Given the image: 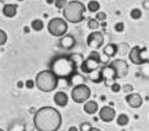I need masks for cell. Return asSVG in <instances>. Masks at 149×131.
I'll list each match as a JSON object with an SVG mask.
<instances>
[{
  "label": "cell",
  "instance_id": "8992f818",
  "mask_svg": "<svg viewBox=\"0 0 149 131\" xmlns=\"http://www.w3.org/2000/svg\"><path fill=\"white\" fill-rule=\"evenodd\" d=\"M91 90L86 84L74 86L71 92L72 100L77 103H83L90 98Z\"/></svg>",
  "mask_w": 149,
  "mask_h": 131
},
{
  "label": "cell",
  "instance_id": "83f0119b",
  "mask_svg": "<svg viewBox=\"0 0 149 131\" xmlns=\"http://www.w3.org/2000/svg\"><path fill=\"white\" fill-rule=\"evenodd\" d=\"M140 56L144 63L149 61V51L147 50L146 48L140 49Z\"/></svg>",
  "mask_w": 149,
  "mask_h": 131
},
{
  "label": "cell",
  "instance_id": "7a4b0ae2",
  "mask_svg": "<svg viewBox=\"0 0 149 131\" xmlns=\"http://www.w3.org/2000/svg\"><path fill=\"white\" fill-rule=\"evenodd\" d=\"M59 79H68L76 71V68L69 56H59L55 58L51 64L50 69Z\"/></svg>",
  "mask_w": 149,
  "mask_h": 131
},
{
  "label": "cell",
  "instance_id": "d6986e66",
  "mask_svg": "<svg viewBox=\"0 0 149 131\" xmlns=\"http://www.w3.org/2000/svg\"><path fill=\"white\" fill-rule=\"evenodd\" d=\"M69 57L74 64L76 69L80 67L84 60L83 54L79 53H73L69 55Z\"/></svg>",
  "mask_w": 149,
  "mask_h": 131
},
{
  "label": "cell",
  "instance_id": "ab89813d",
  "mask_svg": "<svg viewBox=\"0 0 149 131\" xmlns=\"http://www.w3.org/2000/svg\"><path fill=\"white\" fill-rule=\"evenodd\" d=\"M143 7L146 10H149V0H144L142 3Z\"/></svg>",
  "mask_w": 149,
  "mask_h": 131
},
{
  "label": "cell",
  "instance_id": "8d00e7d4",
  "mask_svg": "<svg viewBox=\"0 0 149 131\" xmlns=\"http://www.w3.org/2000/svg\"><path fill=\"white\" fill-rule=\"evenodd\" d=\"M122 90L125 93H129L133 90V87L132 86V85H131L130 84L124 85L122 86Z\"/></svg>",
  "mask_w": 149,
  "mask_h": 131
},
{
  "label": "cell",
  "instance_id": "b9f144b4",
  "mask_svg": "<svg viewBox=\"0 0 149 131\" xmlns=\"http://www.w3.org/2000/svg\"><path fill=\"white\" fill-rule=\"evenodd\" d=\"M68 131H78V129L76 126H72L68 129Z\"/></svg>",
  "mask_w": 149,
  "mask_h": 131
},
{
  "label": "cell",
  "instance_id": "74e56055",
  "mask_svg": "<svg viewBox=\"0 0 149 131\" xmlns=\"http://www.w3.org/2000/svg\"><path fill=\"white\" fill-rule=\"evenodd\" d=\"M110 60V57L107 56L106 54L102 53V54H101L100 56V63L102 64H107L109 62Z\"/></svg>",
  "mask_w": 149,
  "mask_h": 131
},
{
  "label": "cell",
  "instance_id": "f35d334b",
  "mask_svg": "<svg viewBox=\"0 0 149 131\" xmlns=\"http://www.w3.org/2000/svg\"><path fill=\"white\" fill-rule=\"evenodd\" d=\"M35 81H34L33 79H27L25 82V86L28 89H32L34 88L35 85Z\"/></svg>",
  "mask_w": 149,
  "mask_h": 131
},
{
  "label": "cell",
  "instance_id": "484cf974",
  "mask_svg": "<svg viewBox=\"0 0 149 131\" xmlns=\"http://www.w3.org/2000/svg\"><path fill=\"white\" fill-rule=\"evenodd\" d=\"M140 72L142 75L146 78H149V61L141 64Z\"/></svg>",
  "mask_w": 149,
  "mask_h": 131
},
{
  "label": "cell",
  "instance_id": "ba28073f",
  "mask_svg": "<svg viewBox=\"0 0 149 131\" xmlns=\"http://www.w3.org/2000/svg\"><path fill=\"white\" fill-rule=\"evenodd\" d=\"M86 42L87 45L90 48L98 49L104 44V37L101 32L94 31L88 35Z\"/></svg>",
  "mask_w": 149,
  "mask_h": 131
},
{
  "label": "cell",
  "instance_id": "44dd1931",
  "mask_svg": "<svg viewBox=\"0 0 149 131\" xmlns=\"http://www.w3.org/2000/svg\"><path fill=\"white\" fill-rule=\"evenodd\" d=\"M88 74L90 80L93 82L100 83L103 81L100 70H98V69L93 71Z\"/></svg>",
  "mask_w": 149,
  "mask_h": 131
},
{
  "label": "cell",
  "instance_id": "836d02e7",
  "mask_svg": "<svg viewBox=\"0 0 149 131\" xmlns=\"http://www.w3.org/2000/svg\"><path fill=\"white\" fill-rule=\"evenodd\" d=\"M125 24L123 22H118L114 26V29L117 32H122L124 30Z\"/></svg>",
  "mask_w": 149,
  "mask_h": 131
},
{
  "label": "cell",
  "instance_id": "7c38bea8",
  "mask_svg": "<svg viewBox=\"0 0 149 131\" xmlns=\"http://www.w3.org/2000/svg\"><path fill=\"white\" fill-rule=\"evenodd\" d=\"M125 99L129 106L134 108L140 107L143 104L142 97L139 93H133L127 94L125 97Z\"/></svg>",
  "mask_w": 149,
  "mask_h": 131
},
{
  "label": "cell",
  "instance_id": "1f68e13d",
  "mask_svg": "<svg viewBox=\"0 0 149 131\" xmlns=\"http://www.w3.org/2000/svg\"><path fill=\"white\" fill-rule=\"evenodd\" d=\"M7 35L5 31L0 29V45H4L7 41Z\"/></svg>",
  "mask_w": 149,
  "mask_h": 131
},
{
  "label": "cell",
  "instance_id": "2e32d148",
  "mask_svg": "<svg viewBox=\"0 0 149 131\" xmlns=\"http://www.w3.org/2000/svg\"><path fill=\"white\" fill-rule=\"evenodd\" d=\"M68 80L69 81L70 85H72L73 87L77 85L85 84L86 82V78L83 75L76 71L74 72Z\"/></svg>",
  "mask_w": 149,
  "mask_h": 131
},
{
  "label": "cell",
  "instance_id": "f546056e",
  "mask_svg": "<svg viewBox=\"0 0 149 131\" xmlns=\"http://www.w3.org/2000/svg\"><path fill=\"white\" fill-rule=\"evenodd\" d=\"M55 6L58 9H63L68 3L67 0H55L54 2Z\"/></svg>",
  "mask_w": 149,
  "mask_h": 131
},
{
  "label": "cell",
  "instance_id": "ffe728a7",
  "mask_svg": "<svg viewBox=\"0 0 149 131\" xmlns=\"http://www.w3.org/2000/svg\"><path fill=\"white\" fill-rule=\"evenodd\" d=\"M103 53L109 57H112L117 53V45L113 43L107 44L103 49Z\"/></svg>",
  "mask_w": 149,
  "mask_h": 131
},
{
  "label": "cell",
  "instance_id": "7dc6e473",
  "mask_svg": "<svg viewBox=\"0 0 149 131\" xmlns=\"http://www.w3.org/2000/svg\"><path fill=\"white\" fill-rule=\"evenodd\" d=\"M17 1H23V0H17Z\"/></svg>",
  "mask_w": 149,
  "mask_h": 131
},
{
  "label": "cell",
  "instance_id": "e575fe53",
  "mask_svg": "<svg viewBox=\"0 0 149 131\" xmlns=\"http://www.w3.org/2000/svg\"><path fill=\"white\" fill-rule=\"evenodd\" d=\"M95 18L98 20L104 21L107 19V14L104 12H99L96 13Z\"/></svg>",
  "mask_w": 149,
  "mask_h": 131
},
{
  "label": "cell",
  "instance_id": "ee69618b",
  "mask_svg": "<svg viewBox=\"0 0 149 131\" xmlns=\"http://www.w3.org/2000/svg\"><path fill=\"white\" fill-rule=\"evenodd\" d=\"M89 131H101L100 129L97 128H94V127H92L91 129L89 130Z\"/></svg>",
  "mask_w": 149,
  "mask_h": 131
},
{
  "label": "cell",
  "instance_id": "6da1fadb",
  "mask_svg": "<svg viewBox=\"0 0 149 131\" xmlns=\"http://www.w3.org/2000/svg\"><path fill=\"white\" fill-rule=\"evenodd\" d=\"M62 122L61 113L52 106L41 107L36 112L33 118L34 127L38 131H57Z\"/></svg>",
  "mask_w": 149,
  "mask_h": 131
},
{
  "label": "cell",
  "instance_id": "277c9868",
  "mask_svg": "<svg viewBox=\"0 0 149 131\" xmlns=\"http://www.w3.org/2000/svg\"><path fill=\"white\" fill-rule=\"evenodd\" d=\"M59 78L51 70H44L39 72L35 79L37 88L44 92L54 90L58 85Z\"/></svg>",
  "mask_w": 149,
  "mask_h": 131
},
{
  "label": "cell",
  "instance_id": "4316f807",
  "mask_svg": "<svg viewBox=\"0 0 149 131\" xmlns=\"http://www.w3.org/2000/svg\"><path fill=\"white\" fill-rule=\"evenodd\" d=\"M130 17L134 20H137L141 18L142 16V12L139 8H133L131 10L130 13Z\"/></svg>",
  "mask_w": 149,
  "mask_h": 131
},
{
  "label": "cell",
  "instance_id": "5b68a950",
  "mask_svg": "<svg viewBox=\"0 0 149 131\" xmlns=\"http://www.w3.org/2000/svg\"><path fill=\"white\" fill-rule=\"evenodd\" d=\"M48 32L55 37H62L68 31V25L66 20L61 17H54L48 23Z\"/></svg>",
  "mask_w": 149,
  "mask_h": 131
},
{
  "label": "cell",
  "instance_id": "30bf717a",
  "mask_svg": "<svg viewBox=\"0 0 149 131\" xmlns=\"http://www.w3.org/2000/svg\"><path fill=\"white\" fill-rule=\"evenodd\" d=\"M100 64L98 61L88 56L86 59H84L80 68L83 72L88 74L93 71L98 70Z\"/></svg>",
  "mask_w": 149,
  "mask_h": 131
},
{
  "label": "cell",
  "instance_id": "d590c367",
  "mask_svg": "<svg viewBox=\"0 0 149 131\" xmlns=\"http://www.w3.org/2000/svg\"><path fill=\"white\" fill-rule=\"evenodd\" d=\"M111 88L112 92L117 93L118 92H119L121 89V86L120 85V84H119L118 83L116 82H114L111 86Z\"/></svg>",
  "mask_w": 149,
  "mask_h": 131
},
{
  "label": "cell",
  "instance_id": "60d3db41",
  "mask_svg": "<svg viewBox=\"0 0 149 131\" xmlns=\"http://www.w3.org/2000/svg\"><path fill=\"white\" fill-rule=\"evenodd\" d=\"M17 86L18 88H22L24 86V82L22 81H19L17 82Z\"/></svg>",
  "mask_w": 149,
  "mask_h": 131
},
{
  "label": "cell",
  "instance_id": "9c48e42d",
  "mask_svg": "<svg viewBox=\"0 0 149 131\" xmlns=\"http://www.w3.org/2000/svg\"><path fill=\"white\" fill-rule=\"evenodd\" d=\"M100 72L105 85L107 86H111L115 82V81L116 79V72L113 68L110 65L105 66L102 67L100 70Z\"/></svg>",
  "mask_w": 149,
  "mask_h": 131
},
{
  "label": "cell",
  "instance_id": "603a6c76",
  "mask_svg": "<svg viewBox=\"0 0 149 131\" xmlns=\"http://www.w3.org/2000/svg\"><path fill=\"white\" fill-rule=\"evenodd\" d=\"M129 121V117L125 114H120L118 115L116 119L117 123L120 126H125L126 125Z\"/></svg>",
  "mask_w": 149,
  "mask_h": 131
},
{
  "label": "cell",
  "instance_id": "5bb4252c",
  "mask_svg": "<svg viewBox=\"0 0 149 131\" xmlns=\"http://www.w3.org/2000/svg\"><path fill=\"white\" fill-rule=\"evenodd\" d=\"M76 44L74 38L71 35H64L62 37L59 41L60 46L66 49H70L73 48Z\"/></svg>",
  "mask_w": 149,
  "mask_h": 131
},
{
  "label": "cell",
  "instance_id": "8fae6325",
  "mask_svg": "<svg viewBox=\"0 0 149 131\" xmlns=\"http://www.w3.org/2000/svg\"><path fill=\"white\" fill-rule=\"evenodd\" d=\"M116 115L115 109L111 106L102 107L99 112V117L100 119L105 122L112 121Z\"/></svg>",
  "mask_w": 149,
  "mask_h": 131
},
{
  "label": "cell",
  "instance_id": "7402d4cb",
  "mask_svg": "<svg viewBox=\"0 0 149 131\" xmlns=\"http://www.w3.org/2000/svg\"><path fill=\"white\" fill-rule=\"evenodd\" d=\"M129 45L128 43L122 42L117 45V53L121 56H123L129 53Z\"/></svg>",
  "mask_w": 149,
  "mask_h": 131
},
{
  "label": "cell",
  "instance_id": "7bdbcfd3",
  "mask_svg": "<svg viewBox=\"0 0 149 131\" xmlns=\"http://www.w3.org/2000/svg\"><path fill=\"white\" fill-rule=\"evenodd\" d=\"M23 30H24V31L26 33H28V32H30V28H29V27H27V26H25V27H24V28H23Z\"/></svg>",
  "mask_w": 149,
  "mask_h": 131
},
{
  "label": "cell",
  "instance_id": "9a60e30c",
  "mask_svg": "<svg viewBox=\"0 0 149 131\" xmlns=\"http://www.w3.org/2000/svg\"><path fill=\"white\" fill-rule=\"evenodd\" d=\"M54 101L57 105L59 107H65L68 103L69 97L65 92L58 91L54 94Z\"/></svg>",
  "mask_w": 149,
  "mask_h": 131
},
{
  "label": "cell",
  "instance_id": "d4e9b609",
  "mask_svg": "<svg viewBox=\"0 0 149 131\" xmlns=\"http://www.w3.org/2000/svg\"><path fill=\"white\" fill-rule=\"evenodd\" d=\"M31 27L36 31H41L44 27L43 21L40 19H35L31 23Z\"/></svg>",
  "mask_w": 149,
  "mask_h": 131
},
{
  "label": "cell",
  "instance_id": "d6a6232c",
  "mask_svg": "<svg viewBox=\"0 0 149 131\" xmlns=\"http://www.w3.org/2000/svg\"><path fill=\"white\" fill-rule=\"evenodd\" d=\"M100 56H101V54L95 50L91 51L90 52V54L88 55V57H91V58L98 61L100 63Z\"/></svg>",
  "mask_w": 149,
  "mask_h": 131
},
{
  "label": "cell",
  "instance_id": "4dcf8cb0",
  "mask_svg": "<svg viewBox=\"0 0 149 131\" xmlns=\"http://www.w3.org/2000/svg\"><path fill=\"white\" fill-rule=\"evenodd\" d=\"M92 128V125L88 122H82L80 125V131H89Z\"/></svg>",
  "mask_w": 149,
  "mask_h": 131
},
{
  "label": "cell",
  "instance_id": "3957f363",
  "mask_svg": "<svg viewBox=\"0 0 149 131\" xmlns=\"http://www.w3.org/2000/svg\"><path fill=\"white\" fill-rule=\"evenodd\" d=\"M86 11V6L82 2L73 0L68 2L63 9V15L66 21L72 23H78L84 19Z\"/></svg>",
  "mask_w": 149,
  "mask_h": 131
},
{
  "label": "cell",
  "instance_id": "cb8c5ba5",
  "mask_svg": "<svg viewBox=\"0 0 149 131\" xmlns=\"http://www.w3.org/2000/svg\"><path fill=\"white\" fill-rule=\"evenodd\" d=\"M87 8L91 12H97L100 8V3L95 0L90 1L87 4Z\"/></svg>",
  "mask_w": 149,
  "mask_h": 131
},
{
  "label": "cell",
  "instance_id": "f6af8a7d",
  "mask_svg": "<svg viewBox=\"0 0 149 131\" xmlns=\"http://www.w3.org/2000/svg\"><path fill=\"white\" fill-rule=\"evenodd\" d=\"M46 2H47L48 4H52L53 3H54L55 0H46Z\"/></svg>",
  "mask_w": 149,
  "mask_h": 131
},
{
  "label": "cell",
  "instance_id": "f1b7e54d",
  "mask_svg": "<svg viewBox=\"0 0 149 131\" xmlns=\"http://www.w3.org/2000/svg\"><path fill=\"white\" fill-rule=\"evenodd\" d=\"M99 23L95 19H91L88 21L87 26L91 30H96L99 27Z\"/></svg>",
  "mask_w": 149,
  "mask_h": 131
},
{
  "label": "cell",
  "instance_id": "e0dca14e",
  "mask_svg": "<svg viewBox=\"0 0 149 131\" xmlns=\"http://www.w3.org/2000/svg\"><path fill=\"white\" fill-rule=\"evenodd\" d=\"M17 5L8 3L3 6L2 9L3 14L8 17H13L17 13Z\"/></svg>",
  "mask_w": 149,
  "mask_h": 131
},
{
  "label": "cell",
  "instance_id": "4fadbf2b",
  "mask_svg": "<svg viewBox=\"0 0 149 131\" xmlns=\"http://www.w3.org/2000/svg\"><path fill=\"white\" fill-rule=\"evenodd\" d=\"M140 49L141 48H140L139 46H135L133 47L129 52V59L134 64L141 65L144 63L140 56Z\"/></svg>",
  "mask_w": 149,
  "mask_h": 131
},
{
  "label": "cell",
  "instance_id": "ac0fdd59",
  "mask_svg": "<svg viewBox=\"0 0 149 131\" xmlns=\"http://www.w3.org/2000/svg\"><path fill=\"white\" fill-rule=\"evenodd\" d=\"M84 111L88 114H94L98 110V103L94 100L86 101L83 106Z\"/></svg>",
  "mask_w": 149,
  "mask_h": 131
},
{
  "label": "cell",
  "instance_id": "bcb514c9",
  "mask_svg": "<svg viewBox=\"0 0 149 131\" xmlns=\"http://www.w3.org/2000/svg\"><path fill=\"white\" fill-rule=\"evenodd\" d=\"M0 131H5L3 129H1V128H0Z\"/></svg>",
  "mask_w": 149,
  "mask_h": 131
},
{
  "label": "cell",
  "instance_id": "52a82bcc",
  "mask_svg": "<svg viewBox=\"0 0 149 131\" xmlns=\"http://www.w3.org/2000/svg\"><path fill=\"white\" fill-rule=\"evenodd\" d=\"M113 68L116 72V79L125 78L129 72V64L126 60L120 59H116L112 61L109 64Z\"/></svg>",
  "mask_w": 149,
  "mask_h": 131
}]
</instances>
